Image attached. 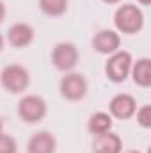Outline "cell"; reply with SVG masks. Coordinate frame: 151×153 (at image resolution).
Listing matches in <instances>:
<instances>
[{
  "label": "cell",
  "mask_w": 151,
  "mask_h": 153,
  "mask_svg": "<svg viewBox=\"0 0 151 153\" xmlns=\"http://www.w3.org/2000/svg\"><path fill=\"white\" fill-rule=\"evenodd\" d=\"M109 109H110V114L114 117H117V119H128V117H132V116L135 114L137 103H135L133 96H130L126 93H119V94H115L110 100Z\"/></svg>",
  "instance_id": "7"
},
{
  "label": "cell",
  "mask_w": 151,
  "mask_h": 153,
  "mask_svg": "<svg viewBox=\"0 0 151 153\" xmlns=\"http://www.w3.org/2000/svg\"><path fill=\"white\" fill-rule=\"evenodd\" d=\"M0 80H2V85L9 93H21V91L27 89L30 76H29V71L23 66L11 64V66L4 68V71L0 75Z\"/></svg>",
  "instance_id": "3"
},
{
  "label": "cell",
  "mask_w": 151,
  "mask_h": 153,
  "mask_svg": "<svg viewBox=\"0 0 151 153\" xmlns=\"http://www.w3.org/2000/svg\"><path fill=\"white\" fill-rule=\"evenodd\" d=\"M18 114L27 123H38L46 114V102L41 96L29 94V96H25V98L20 100V103H18Z\"/></svg>",
  "instance_id": "4"
},
{
  "label": "cell",
  "mask_w": 151,
  "mask_h": 153,
  "mask_svg": "<svg viewBox=\"0 0 151 153\" xmlns=\"http://www.w3.org/2000/svg\"><path fill=\"white\" fill-rule=\"evenodd\" d=\"M16 141L11 135L0 134V153H16Z\"/></svg>",
  "instance_id": "16"
},
{
  "label": "cell",
  "mask_w": 151,
  "mask_h": 153,
  "mask_svg": "<svg viewBox=\"0 0 151 153\" xmlns=\"http://www.w3.org/2000/svg\"><path fill=\"white\" fill-rule=\"evenodd\" d=\"M4 18H5V5H4V2L0 0V23L4 22Z\"/></svg>",
  "instance_id": "17"
},
{
  "label": "cell",
  "mask_w": 151,
  "mask_h": 153,
  "mask_svg": "<svg viewBox=\"0 0 151 153\" xmlns=\"http://www.w3.org/2000/svg\"><path fill=\"white\" fill-rule=\"evenodd\" d=\"M0 134H2V121H0Z\"/></svg>",
  "instance_id": "22"
},
{
  "label": "cell",
  "mask_w": 151,
  "mask_h": 153,
  "mask_svg": "<svg viewBox=\"0 0 151 153\" xmlns=\"http://www.w3.org/2000/svg\"><path fill=\"white\" fill-rule=\"evenodd\" d=\"M89 132L94 134V135H101V134H107L110 132L112 128V117L107 112H96L89 117Z\"/></svg>",
  "instance_id": "13"
},
{
  "label": "cell",
  "mask_w": 151,
  "mask_h": 153,
  "mask_svg": "<svg viewBox=\"0 0 151 153\" xmlns=\"http://www.w3.org/2000/svg\"><path fill=\"white\" fill-rule=\"evenodd\" d=\"M87 93V82L80 73H70L61 80V94L66 100H82Z\"/></svg>",
  "instance_id": "6"
},
{
  "label": "cell",
  "mask_w": 151,
  "mask_h": 153,
  "mask_svg": "<svg viewBox=\"0 0 151 153\" xmlns=\"http://www.w3.org/2000/svg\"><path fill=\"white\" fill-rule=\"evenodd\" d=\"M130 71H132V55L128 52L117 50L109 57L107 66H105V73L112 82H115V84L124 82L130 75Z\"/></svg>",
  "instance_id": "2"
},
{
  "label": "cell",
  "mask_w": 151,
  "mask_h": 153,
  "mask_svg": "<svg viewBox=\"0 0 151 153\" xmlns=\"http://www.w3.org/2000/svg\"><path fill=\"white\" fill-rule=\"evenodd\" d=\"M124 153H141V152H137V150H130V152H124Z\"/></svg>",
  "instance_id": "21"
},
{
  "label": "cell",
  "mask_w": 151,
  "mask_h": 153,
  "mask_svg": "<svg viewBox=\"0 0 151 153\" xmlns=\"http://www.w3.org/2000/svg\"><path fill=\"white\" fill-rule=\"evenodd\" d=\"M29 153H53L55 152V137L48 132L34 134L27 146Z\"/></svg>",
  "instance_id": "11"
},
{
  "label": "cell",
  "mask_w": 151,
  "mask_h": 153,
  "mask_svg": "<svg viewBox=\"0 0 151 153\" xmlns=\"http://www.w3.org/2000/svg\"><path fill=\"white\" fill-rule=\"evenodd\" d=\"M132 76L133 82L141 87H150L151 85V61L150 59H139L132 66Z\"/></svg>",
  "instance_id": "12"
},
{
  "label": "cell",
  "mask_w": 151,
  "mask_h": 153,
  "mask_svg": "<svg viewBox=\"0 0 151 153\" xmlns=\"http://www.w3.org/2000/svg\"><path fill=\"white\" fill-rule=\"evenodd\" d=\"M93 150H94V153H121L123 143H121L119 135L107 132V134L96 135V141L93 144Z\"/></svg>",
  "instance_id": "10"
},
{
  "label": "cell",
  "mask_w": 151,
  "mask_h": 153,
  "mask_svg": "<svg viewBox=\"0 0 151 153\" xmlns=\"http://www.w3.org/2000/svg\"><path fill=\"white\" fill-rule=\"evenodd\" d=\"M39 7L48 16H61L68 9V0H39Z\"/></svg>",
  "instance_id": "14"
},
{
  "label": "cell",
  "mask_w": 151,
  "mask_h": 153,
  "mask_svg": "<svg viewBox=\"0 0 151 153\" xmlns=\"http://www.w3.org/2000/svg\"><path fill=\"white\" fill-rule=\"evenodd\" d=\"M137 121L142 128H150L151 126V107L150 105H142L137 111Z\"/></svg>",
  "instance_id": "15"
},
{
  "label": "cell",
  "mask_w": 151,
  "mask_h": 153,
  "mask_svg": "<svg viewBox=\"0 0 151 153\" xmlns=\"http://www.w3.org/2000/svg\"><path fill=\"white\" fill-rule=\"evenodd\" d=\"M52 62L61 71L73 70L78 62V50L73 43H59L52 52Z\"/></svg>",
  "instance_id": "5"
},
{
  "label": "cell",
  "mask_w": 151,
  "mask_h": 153,
  "mask_svg": "<svg viewBox=\"0 0 151 153\" xmlns=\"http://www.w3.org/2000/svg\"><path fill=\"white\" fill-rule=\"evenodd\" d=\"M119 45H121V38L114 30H100L93 39L94 50L103 53V55H109V53L112 55L114 52L119 50Z\"/></svg>",
  "instance_id": "8"
},
{
  "label": "cell",
  "mask_w": 151,
  "mask_h": 153,
  "mask_svg": "<svg viewBox=\"0 0 151 153\" xmlns=\"http://www.w3.org/2000/svg\"><path fill=\"white\" fill-rule=\"evenodd\" d=\"M139 2H141L142 5H150V4H151V0H139Z\"/></svg>",
  "instance_id": "18"
},
{
  "label": "cell",
  "mask_w": 151,
  "mask_h": 153,
  "mask_svg": "<svg viewBox=\"0 0 151 153\" xmlns=\"http://www.w3.org/2000/svg\"><path fill=\"white\" fill-rule=\"evenodd\" d=\"M7 39L13 46L16 48H23L27 45L32 43L34 39V29L29 25V23H14L9 32H7Z\"/></svg>",
  "instance_id": "9"
},
{
  "label": "cell",
  "mask_w": 151,
  "mask_h": 153,
  "mask_svg": "<svg viewBox=\"0 0 151 153\" xmlns=\"http://www.w3.org/2000/svg\"><path fill=\"white\" fill-rule=\"evenodd\" d=\"M2 46H4V38H2V34H0V50H2Z\"/></svg>",
  "instance_id": "20"
},
{
  "label": "cell",
  "mask_w": 151,
  "mask_h": 153,
  "mask_svg": "<svg viewBox=\"0 0 151 153\" xmlns=\"http://www.w3.org/2000/svg\"><path fill=\"white\" fill-rule=\"evenodd\" d=\"M103 2H105V4H117L119 0H103Z\"/></svg>",
  "instance_id": "19"
},
{
  "label": "cell",
  "mask_w": 151,
  "mask_h": 153,
  "mask_svg": "<svg viewBox=\"0 0 151 153\" xmlns=\"http://www.w3.org/2000/svg\"><path fill=\"white\" fill-rule=\"evenodd\" d=\"M114 23L115 29L123 34H135L142 29L144 25V14L137 5L124 4L121 5L115 14H114Z\"/></svg>",
  "instance_id": "1"
}]
</instances>
